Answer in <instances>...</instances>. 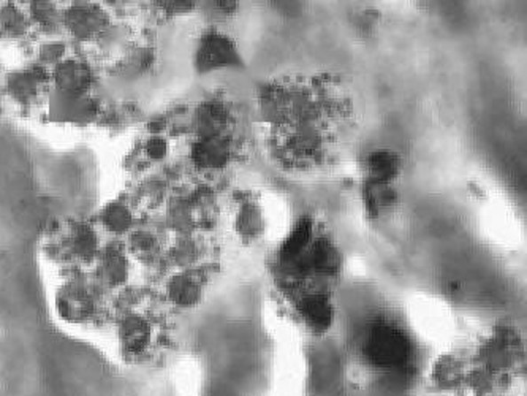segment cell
<instances>
[{"mask_svg": "<svg viewBox=\"0 0 527 396\" xmlns=\"http://www.w3.org/2000/svg\"><path fill=\"white\" fill-rule=\"evenodd\" d=\"M320 147V132L315 125L311 123L301 124L296 132L293 135V147L298 153H306L311 154L314 153L317 147Z\"/></svg>", "mask_w": 527, "mask_h": 396, "instance_id": "obj_12", "label": "cell"}, {"mask_svg": "<svg viewBox=\"0 0 527 396\" xmlns=\"http://www.w3.org/2000/svg\"><path fill=\"white\" fill-rule=\"evenodd\" d=\"M236 230L246 240H256L264 234V218L258 206L246 203L236 218Z\"/></svg>", "mask_w": 527, "mask_h": 396, "instance_id": "obj_10", "label": "cell"}, {"mask_svg": "<svg viewBox=\"0 0 527 396\" xmlns=\"http://www.w3.org/2000/svg\"><path fill=\"white\" fill-rule=\"evenodd\" d=\"M399 165H401L399 157L395 153L387 151V149L374 151L367 159L369 178H371V181L389 184L399 173Z\"/></svg>", "mask_w": 527, "mask_h": 396, "instance_id": "obj_9", "label": "cell"}, {"mask_svg": "<svg viewBox=\"0 0 527 396\" xmlns=\"http://www.w3.org/2000/svg\"><path fill=\"white\" fill-rule=\"evenodd\" d=\"M397 194L389 184L369 181L365 187V203L373 218H379L395 208Z\"/></svg>", "mask_w": 527, "mask_h": 396, "instance_id": "obj_8", "label": "cell"}, {"mask_svg": "<svg viewBox=\"0 0 527 396\" xmlns=\"http://www.w3.org/2000/svg\"><path fill=\"white\" fill-rule=\"evenodd\" d=\"M409 337L393 325L379 323L367 333L363 353L367 361L381 371L395 373L409 363Z\"/></svg>", "mask_w": 527, "mask_h": 396, "instance_id": "obj_1", "label": "cell"}, {"mask_svg": "<svg viewBox=\"0 0 527 396\" xmlns=\"http://www.w3.org/2000/svg\"><path fill=\"white\" fill-rule=\"evenodd\" d=\"M198 113H200L198 127L201 129V132L205 133V139L217 137L216 133H219L220 125L224 124V121H225V113L222 110V107L217 103H209Z\"/></svg>", "mask_w": 527, "mask_h": 396, "instance_id": "obj_11", "label": "cell"}, {"mask_svg": "<svg viewBox=\"0 0 527 396\" xmlns=\"http://www.w3.org/2000/svg\"><path fill=\"white\" fill-rule=\"evenodd\" d=\"M520 353V343L512 337L510 331L496 333L482 345L478 352V367L484 368L492 375L504 376L507 371H510Z\"/></svg>", "mask_w": 527, "mask_h": 396, "instance_id": "obj_3", "label": "cell"}, {"mask_svg": "<svg viewBox=\"0 0 527 396\" xmlns=\"http://www.w3.org/2000/svg\"><path fill=\"white\" fill-rule=\"evenodd\" d=\"M197 66L201 72H211L217 68L246 67V60L242 59L232 38L213 32L201 40L198 48Z\"/></svg>", "mask_w": 527, "mask_h": 396, "instance_id": "obj_2", "label": "cell"}, {"mask_svg": "<svg viewBox=\"0 0 527 396\" xmlns=\"http://www.w3.org/2000/svg\"><path fill=\"white\" fill-rule=\"evenodd\" d=\"M311 238H312L311 220H300L280 248V262L287 265L293 264V262L298 264L306 254Z\"/></svg>", "mask_w": 527, "mask_h": 396, "instance_id": "obj_6", "label": "cell"}, {"mask_svg": "<svg viewBox=\"0 0 527 396\" xmlns=\"http://www.w3.org/2000/svg\"><path fill=\"white\" fill-rule=\"evenodd\" d=\"M468 371L462 367L461 360L445 355L436 361L432 368V382L439 390L458 389L461 384H464Z\"/></svg>", "mask_w": 527, "mask_h": 396, "instance_id": "obj_5", "label": "cell"}, {"mask_svg": "<svg viewBox=\"0 0 527 396\" xmlns=\"http://www.w3.org/2000/svg\"><path fill=\"white\" fill-rule=\"evenodd\" d=\"M300 314L311 330L322 333L330 329L333 323V305L330 298L323 294L306 295L298 305Z\"/></svg>", "mask_w": 527, "mask_h": 396, "instance_id": "obj_4", "label": "cell"}, {"mask_svg": "<svg viewBox=\"0 0 527 396\" xmlns=\"http://www.w3.org/2000/svg\"><path fill=\"white\" fill-rule=\"evenodd\" d=\"M230 157H232L230 143L220 137L203 139L195 151V159L198 163L205 165L208 169H220L227 165Z\"/></svg>", "mask_w": 527, "mask_h": 396, "instance_id": "obj_7", "label": "cell"}]
</instances>
